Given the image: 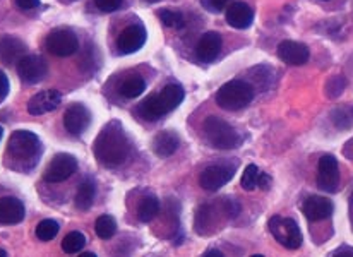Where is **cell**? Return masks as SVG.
<instances>
[{"label": "cell", "instance_id": "1", "mask_svg": "<svg viewBox=\"0 0 353 257\" xmlns=\"http://www.w3.org/2000/svg\"><path fill=\"white\" fill-rule=\"evenodd\" d=\"M129 139L119 122H110L108 125H105L93 144V153L97 160L110 168L122 165L129 156Z\"/></svg>", "mask_w": 353, "mask_h": 257}, {"label": "cell", "instance_id": "2", "mask_svg": "<svg viewBox=\"0 0 353 257\" xmlns=\"http://www.w3.org/2000/svg\"><path fill=\"white\" fill-rule=\"evenodd\" d=\"M41 154V141L30 130H16L9 137L6 150V165L14 170H30Z\"/></svg>", "mask_w": 353, "mask_h": 257}, {"label": "cell", "instance_id": "3", "mask_svg": "<svg viewBox=\"0 0 353 257\" xmlns=\"http://www.w3.org/2000/svg\"><path fill=\"white\" fill-rule=\"evenodd\" d=\"M185 93L180 84H168L158 94L146 98L143 103L137 108V114L144 119V121H158L163 115L174 112L176 107L183 101Z\"/></svg>", "mask_w": 353, "mask_h": 257}, {"label": "cell", "instance_id": "4", "mask_svg": "<svg viewBox=\"0 0 353 257\" xmlns=\"http://www.w3.org/2000/svg\"><path fill=\"white\" fill-rule=\"evenodd\" d=\"M254 100V90L249 83L242 79L228 81L227 84L220 88L216 94L218 107L223 110H240V108L247 107L250 101Z\"/></svg>", "mask_w": 353, "mask_h": 257}, {"label": "cell", "instance_id": "5", "mask_svg": "<svg viewBox=\"0 0 353 257\" xmlns=\"http://www.w3.org/2000/svg\"><path fill=\"white\" fill-rule=\"evenodd\" d=\"M204 136L218 150H232L240 144V136L228 122L218 117H208L204 122Z\"/></svg>", "mask_w": 353, "mask_h": 257}, {"label": "cell", "instance_id": "6", "mask_svg": "<svg viewBox=\"0 0 353 257\" xmlns=\"http://www.w3.org/2000/svg\"><path fill=\"white\" fill-rule=\"evenodd\" d=\"M270 227L271 235L274 237V240L280 245H283L285 249H290L295 251L302 245V232H300L299 225L292 218H283V216H273L268 223Z\"/></svg>", "mask_w": 353, "mask_h": 257}, {"label": "cell", "instance_id": "7", "mask_svg": "<svg viewBox=\"0 0 353 257\" xmlns=\"http://www.w3.org/2000/svg\"><path fill=\"white\" fill-rule=\"evenodd\" d=\"M45 47L55 57H70V55L79 50V40L70 30L59 28V30H54L48 34Z\"/></svg>", "mask_w": 353, "mask_h": 257}, {"label": "cell", "instance_id": "8", "mask_svg": "<svg viewBox=\"0 0 353 257\" xmlns=\"http://www.w3.org/2000/svg\"><path fill=\"white\" fill-rule=\"evenodd\" d=\"M77 170V160L72 154L60 153L54 160L48 163L47 170L43 174V181L48 184H60V182L67 181L72 174Z\"/></svg>", "mask_w": 353, "mask_h": 257}, {"label": "cell", "instance_id": "9", "mask_svg": "<svg viewBox=\"0 0 353 257\" xmlns=\"http://www.w3.org/2000/svg\"><path fill=\"white\" fill-rule=\"evenodd\" d=\"M234 167H228V165H211V167L204 168L203 174H201L199 185L204 191L214 192L223 187V185H227L234 178Z\"/></svg>", "mask_w": 353, "mask_h": 257}, {"label": "cell", "instance_id": "10", "mask_svg": "<svg viewBox=\"0 0 353 257\" xmlns=\"http://www.w3.org/2000/svg\"><path fill=\"white\" fill-rule=\"evenodd\" d=\"M317 185L326 192H336L338 185H340V168H338V160L333 154H324L319 160Z\"/></svg>", "mask_w": 353, "mask_h": 257}, {"label": "cell", "instance_id": "11", "mask_svg": "<svg viewBox=\"0 0 353 257\" xmlns=\"http://www.w3.org/2000/svg\"><path fill=\"white\" fill-rule=\"evenodd\" d=\"M16 65L21 81L26 84L40 83L48 72L47 62H45L40 55H24Z\"/></svg>", "mask_w": 353, "mask_h": 257}, {"label": "cell", "instance_id": "12", "mask_svg": "<svg viewBox=\"0 0 353 257\" xmlns=\"http://www.w3.org/2000/svg\"><path fill=\"white\" fill-rule=\"evenodd\" d=\"M146 30L143 24L136 23L127 26L117 38V48L120 54H134V52L141 50L146 43Z\"/></svg>", "mask_w": 353, "mask_h": 257}, {"label": "cell", "instance_id": "13", "mask_svg": "<svg viewBox=\"0 0 353 257\" xmlns=\"http://www.w3.org/2000/svg\"><path fill=\"white\" fill-rule=\"evenodd\" d=\"M91 124V112L84 105L74 103L63 114V127L72 136H79Z\"/></svg>", "mask_w": 353, "mask_h": 257}, {"label": "cell", "instance_id": "14", "mask_svg": "<svg viewBox=\"0 0 353 257\" xmlns=\"http://www.w3.org/2000/svg\"><path fill=\"white\" fill-rule=\"evenodd\" d=\"M24 55H26V45H24L23 40L10 37V34L0 37V64H17Z\"/></svg>", "mask_w": 353, "mask_h": 257}, {"label": "cell", "instance_id": "15", "mask_svg": "<svg viewBox=\"0 0 353 257\" xmlns=\"http://www.w3.org/2000/svg\"><path fill=\"white\" fill-rule=\"evenodd\" d=\"M60 101H62V94L57 90H45L34 94L28 103V112L31 115H43L48 112L57 110Z\"/></svg>", "mask_w": 353, "mask_h": 257}, {"label": "cell", "instance_id": "16", "mask_svg": "<svg viewBox=\"0 0 353 257\" xmlns=\"http://www.w3.org/2000/svg\"><path fill=\"white\" fill-rule=\"evenodd\" d=\"M26 216V207L17 197H0V225H17Z\"/></svg>", "mask_w": 353, "mask_h": 257}, {"label": "cell", "instance_id": "17", "mask_svg": "<svg viewBox=\"0 0 353 257\" xmlns=\"http://www.w3.org/2000/svg\"><path fill=\"white\" fill-rule=\"evenodd\" d=\"M302 213L310 221L326 220V218H330L333 214V203L327 197L310 196L303 201Z\"/></svg>", "mask_w": 353, "mask_h": 257}, {"label": "cell", "instance_id": "18", "mask_svg": "<svg viewBox=\"0 0 353 257\" xmlns=\"http://www.w3.org/2000/svg\"><path fill=\"white\" fill-rule=\"evenodd\" d=\"M278 57L285 62V64L290 65H303L310 57L309 48L303 43L299 41H281L278 45Z\"/></svg>", "mask_w": 353, "mask_h": 257}, {"label": "cell", "instance_id": "19", "mask_svg": "<svg viewBox=\"0 0 353 257\" xmlns=\"http://www.w3.org/2000/svg\"><path fill=\"white\" fill-rule=\"evenodd\" d=\"M220 52H221V37L218 33H214V31L204 33L196 47L197 59H199L201 62H204V64H210V62L216 61Z\"/></svg>", "mask_w": 353, "mask_h": 257}, {"label": "cell", "instance_id": "20", "mask_svg": "<svg viewBox=\"0 0 353 257\" xmlns=\"http://www.w3.org/2000/svg\"><path fill=\"white\" fill-rule=\"evenodd\" d=\"M254 21V10L245 2H234L227 9V23L235 30H247Z\"/></svg>", "mask_w": 353, "mask_h": 257}, {"label": "cell", "instance_id": "21", "mask_svg": "<svg viewBox=\"0 0 353 257\" xmlns=\"http://www.w3.org/2000/svg\"><path fill=\"white\" fill-rule=\"evenodd\" d=\"M179 144L180 139L175 132L172 130H161L153 141V150L158 156L161 158H167L172 156L176 150H179Z\"/></svg>", "mask_w": 353, "mask_h": 257}, {"label": "cell", "instance_id": "22", "mask_svg": "<svg viewBox=\"0 0 353 257\" xmlns=\"http://www.w3.org/2000/svg\"><path fill=\"white\" fill-rule=\"evenodd\" d=\"M94 196H97V184H94L93 178H84L81 182L79 189L76 194V206L81 211H86L93 206Z\"/></svg>", "mask_w": 353, "mask_h": 257}, {"label": "cell", "instance_id": "23", "mask_svg": "<svg viewBox=\"0 0 353 257\" xmlns=\"http://www.w3.org/2000/svg\"><path fill=\"white\" fill-rule=\"evenodd\" d=\"M119 91L123 98H129V100H132V98L141 96V94L146 91V83H144L143 77L130 76V77H127L122 84H120Z\"/></svg>", "mask_w": 353, "mask_h": 257}, {"label": "cell", "instance_id": "24", "mask_svg": "<svg viewBox=\"0 0 353 257\" xmlns=\"http://www.w3.org/2000/svg\"><path fill=\"white\" fill-rule=\"evenodd\" d=\"M158 213H160V201L153 196L144 197V199L141 201L139 207H137V216H139V220L143 221V223L153 221Z\"/></svg>", "mask_w": 353, "mask_h": 257}, {"label": "cell", "instance_id": "25", "mask_svg": "<svg viewBox=\"0 0 353 257\" xmlns=\"http://www.w3.org/2000/svg\"><path fill=\"white\" fill-rule=\"evenodd\" d=\"M86 245V237L81 232H70L63 237L62 240V251L67 254H79Z\"/></svg>", "mask_w": 353, "mask_h": 257}, {"label": "cell", "instance_id": "26", "mask_svg": "<svg viewBox=\"0 0 353 257\" xmlns=\"http://www.w3.org/2000/svg\"><path fill=\"white\" fill-rule=\"evenodd\" d=\"M94 230H97L98 237L103 238V240H108V238L114 237L115 232H117V223H115L114 218L108 216V214H101L97 220Z\"/></svg>", "mask_w": 353, "mask_h": 257}, {"label": "cell", "instance_id": "27", "mask_svg": "<svg viewBox=\"0 0 353 257\" xmlns=\"http://www.w3.org/2000/svg\"><path fill=\"white\" fill-rule=\"evenodd\" d=\"M60 227L57 221L54 220H43L37 225V237L40 238L41 242H48L54 240L57 237Z\"/></svg>", "mask_w": 353, "mask_h": 257}, {"label": "cell", "instance_id": "28", "mask_svg": "<svg viewBox=\"0 0 353 257\" xmlns=\"http://www.w3.org/2000/svg\"><path fill=\"white\" fill-rule=\"evenodd\" d=\"M259 168L256 167V165H249V167L243 170L242 174V181H240V184H242V187L245 189V191H254V189L257 187V181H259Z\"/></svg>", "mask_w": 353, "mask_h": 257}, {"label": "cell", "instance_id": "29", "mask_svg": "<svg viewBox=\"0 0 353 257\" xmlns=\"http://www.w3.org/2000/svg\"><path fill=\"white\" fill-rule=\"evenodd\" d=\"M158 16H160L161 23H163L167 28H182L183 26V16L180 12H176V10L165 9V10H161Z\"/></svg>", "mask_w": 353, "mask_h": 257}, {"label": "cell", "instance_id": "30", "mask_svg": "<svg viewBox=\"0 0 353 257\" xmlns=\"http://www.w3.org/2000/svg\"><path fill=\"white\" fill-rule=\"evenodd\" d=\"M345 86H347V81H345L343 76L331 77L326 84V94L330 98H338L341 93H343Z\"/></svg>", "mask_w": 353, "mask_h": 257}, {"label": "cell", "instance_id": "31", "mask_svg": "<svg viewBox=\"0 0 353 257\" xmlns=\"http://www.w3.org/2000/svg\"><path fill=\"white\" fill-rule=\"evenodd\" d=\"M204 9H208L210 12H221L225 7H228L230 0H201Z\"/></svg>", "mask_w": 353, "mask_h": 257}, {"label": "cell", "instance_id": "32", "mask_svg": "<svg viewBox=\"0 0 353 257\" xmlns=\"http://www.w3.org/2000/svg\"><path fill=\"white\" fill-rule=\"evenodd\" d=\"M94 6L101 10V12H114L122 6V0H94Z\"/></svg>", "mask_w": 353, "mask_h": 257}, {"label": "cell", "instance_id": "33", "mask_svg": "<svg viewBox=\"0 0 353 257\" xmlns=\"http://www.w3.org/2000/svg\"><path fill=\"white\" fill-rule=\"evenodd\" d=\"M333 122L338 129H348L352 125L350 119L345 114L343 110H334L333 112Z\"/></svg>", "mask_w": 353, "mask_h": 257}, {"label": "cell", "instance_id": "34", "mask_svg": "<svg viewBox=\"0 0 353 257\" xmlns=\"http://www.w3.org/2000/svg\"><path fill=\"white\" fill-rule=\"evenodd\" d=\"M221 209L227 214L228 218H235L240 214V204L234 199H227L223 204H221Z\"/></svg>", "mask_w": 353, "mask_h": 257}, {"label": "cell", "instance_id": "35", "mask_svg": "<svg viewBox=\"0 0 353 257\" xmlns=\"http://www.w3.org/2000/svg\"><path fill=\"white\" fill-rule=\"evenodd\" d=\"M17 7L21 10H33L37 7H40V0H14Z\"/></svg>", "mask_w": 353, "mask_h": 257}, {"label": "cell", "instance_id": "36", "mask_svg": "<svg viewBox=\"0 0 353 257\" xmlns=\"http://www.w3.org/2000/svg\"><path fill=\"white\" fill-rule=\"evenodd\" d=\"M9 90H10L9 79H7L6 74H3L2 70H0V101L6 100V96H7V94H9Z\"/></svg>", "mask_w": 353, "mask_h": 257}, {"label": "cell", "instance_id": "37", "mask_svg": "<svg viewBox=\"0 0 353 257\" xmlns=\"http://www.w3.org/2000/svg\"><path fill=\"white\" fill-rule=\"evenodd\" d=\"M270 185H271V177L268 174H263V172H261L259 181H257V187H261V189H264V191H268V189H270Z\"/></svg>", "mask_w": 353, "mask_h": 257}, {"label": "cell", "instance_id": "38", "mask_svg": "<svg viewBox=\"0 0 353 257\" xmlns=\"http://www.w3.org/2000/svg\"><path fill=\"white\" fill-rule=\"evenodd\" d=\"M331 256L353 257V247H347V245H343V247H338L336 251H333V252H331Z\"/></svg>", "mask_w": 353, "mask_h": 257}, {"label": "cell", "instance_id": "39", "mask_svg": "<svg viewBox=\"0 0 353 257\" xmlns=\"http://www.w3.org/2000/svg\"><path fill=\"white\" fill-rule=\"evenodd\" d=\"M343 154L348 158V160L353 161V139H350L347 144H345Z\"/></svg>", "mask_w": 353, "mask_h": 257}, {"label": "cell", "instance_id": "40", "mask_svg": "<svg viewBox=\"0 0 353 257\" xmlns=\"http://www.w3.org/2000/svg\"><path fill=\"white\" fill-rule=\"evenodd\" d=\"M204 257H223V252L218 251V249H208V251L204 252Z\"/></svg>", "mask_w": 353, "mask_h": 257}, {"label": "cell", "instance_id": "41", "mask_svg": "<svg viewBox=\"0 0 353 257\" xmlns=\"http://www.w3.org/2000/svg\"><path fill=\"white\" fill-rule=\"evenodd\" d=\"M81 257H97V254H93V252H83Z\"/></svg>", "mask_w": 353, "mask_h": 257}, {"label": "cell", "instance_id": "42", "mask_svg": "<svg viewBox=\"0 0 353 257\" xmlns=\"http://www.w3.org/2000/svg\"><path fill=\"white\" fill-rule=\"evenodd\" d=\"M144 2H148V3H157V2H160V0H144Z\"/></svg>", "mask_w": 353, "mask_h": 257}, {"label": "cell", "instance_id": "43", "mask_svg": "<svg viewBox=\"0 0 353 257\" xmlns=\"http://www.w3.org/2000/svg\"><path fill=\"white\" fill-rule=\"evenodd\" d=\"M0 256H2V257H6V256H7V252L3 251V249H0Z\"/></svg>", "mask_w": 353, "mask_h": 257}, {"label": "cell", "instance_id": "44", "mask_svg": "<svg viewBox=\"0 0 353 257\" xmlns=\"http://www.w3.org/2000/svg\"><path fill=\"white\" fill-rule=\"evenodd\" d=\"M2 136H3V129L0 127V139H2Z\"/></svg>", "mask_w": 353, "mask_h": 257}, {"label": "cell", "instance_id": "45", "mask_svg": "<svg viewBox=\"0 0 353 257\" xmlns=\"http://www.w3.org/2000/svg\"><path fill=\"white\" fill-rule=\"evenodd\" d=\"M352 203H353V194H352Z\"/></svg>", "mask_w": 353, "mask_h": 257}, {"label": "cell", "instance_id": "46", "mask_svg": "<svg viewBox=\"0 0 353 257\" xmlns=\"http://www.w3.org/2000/svg\"><path fill=\"white\" fill-rule=\"evenodd\" d=\"M352 114H353V108H352Z\"/></svg>", "mask_w": 353, "mask_h": 257}]
</instances>
